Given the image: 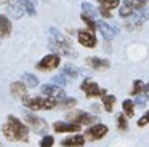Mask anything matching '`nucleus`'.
<instances>
[{"mask_svg":"<svg viewBox=\"0 0 149 147\" xmlns=\"http://www.w3.org/2000/svg\"><path fill=\"white\" fill-rule=\"evenodd\" d=\"M53 146H55V137L52 134H45L40 139V147H53Z\"/></svg>","mask_w":149,"mask_h":147,"instance_id":"30","label":"nucleus"},{"mask_svg":"<svg viewBox=\"0 0 149 147\" xmlns=\"http://www.w3.org/2000/svg\"><path fill=\"white\" fill-rule=\"evenodd\" d=\"M101 99H103L104 110H106V112H112L114 104H116V96H114V94H104Z\"/></svg>","mask_w":149,"mask_h":147,"instance_id":"23","label":"nucleus"},{"mask_svg":"<svg viewBox=\"0 0 149 147\" xmlns=\"http://www.w3.org/2000/svg\"><path fill=\"white\" fill-rule=\"evenodd\" d=\"M21 101L31 110H50V109H55L58 105V101L47 98V96H27L26 94L24 98H21Z\"/></svg>","mask_w":149,"mask_h":147,"instance_id":"1","label":"nucleus"},{"mask_svg":"<svg viewBox=\"0 0 149 147\" xmlns=\"http://www.w3.org/2000/svg\"><path fill=\"white\" fill-rule=\"evenodd\" d=\"M52 83H56V86H63V85H66V83H68V78H66V77L61 74V75H56V77H53Z\"/></svg>","mask_w":149,"mask_h":147,"instance_id":"31","label":"nucleus"},{"mask_svg":"<svg viewBox=\"0 0 149 147\" xmlns=\"http://www.w3.org/2000/svg\"><path fill=\"white\" fill-rule=\"evenodd\" d=\"M133 11H135V8H133V5H132L130 0H125L122 5H119V15L122 16V18H128V16H132Z\"/></svg>","mask_w":149,"mask_h":147,"instance_id":"18","label":"nucleus"},{"mask_svg":"<svg viewBox=\"0 0 149 147\" xmlns=\"http://www.w3.org/2000/svg\"><path fill=\"white\" fill-rule=\"evenodd\" d=\"M53 130L55 133H77L80 130V125L75 123V121H55L53 123Z\"/></svg>","mask_w":149,"mask_h":147,"instance_id":"10","label":"nucleus"},{"mask_svg":"<svg viewBox=\"0 0 149 147\" xmlns=\"http://www.w3.org/2000/svg\"><path fill=\"white\" fill-rule=\"evenodd\" d=\"M136 125H138L139 128H141V126H148V125H149V110L146 112V114L143 115L138 121H136Z\"/></svg>","mask_w":149,"mask_h":147,"instance_id":"32","label":"nucleus"},{"mask_svg":"<svg viewBox=\"0 0 149 147\" xmlns=\"http://www.w3.org/2000/svg\"><path fill=\"white\" fill-rule=\"evenodd\" d=\"M82 89L85 91V96H87L88 99L90 98H103V96L106 94V89L104 88L101 89L96 82H90V80H85V82L82 83Z\"/></svg>","mask_w":149,"mask_h":147,"instance_id":"8","label":"nucleus"},{"mask_svg":"<svg viewBox=\"0 0 149 147\" xmlns=\"http://www.w3.org/2000/svg\"><path fill=\"white\" fill-rule=\"evenodd\" d=\"M87 64L91 67L93 70H103V69H109L111 62L107 59H103V58H98V56H90L87 58Z\"/></svg>","mask_w":149,"mask_h":147,"instance_id":"11","label":"nucleus"},{"mask_svg":"<svg viewBox=\"0 0 149 147\" xmlns=\"http://www.w3.org/2000/svg\"><path fill=\"white\" fill-rule=\"evenodd\" d=\"M107 133H109L107 125L95 123V125H91V126L87 128V131H85V139H88V141H100V139H103Z\"/></svg>","mask_w":149,"mask_h":147,"instance_id":"4","label":"nucleus"},{"mask_svg":"<svg viewBox=\"0 0 149 147\" xmlns=\"http://www.w3.org/2000/svg\"><path fill=\"white\" fill-rule=\"evenodd\" d=\"M21 82L26 85V88H36L37 85H39V78H37L34 74H29V72H26V74H23V80Z\"/></svg>","mask_w":149,"mask_h":147,"instance_id":"19","label":"nucleus"},{"mask_svg":"<svg viewBox=\"0 0 149 147\" xmlns=\"http://www.w3.org/2000/svg\"><path fill=\"white\" fill-rule=\"evenodd\" d=\"M96 29L101 32V35H103L106 40H112V38L116 37V31H114L109 24H106V22H103V21L96 22Z\"/></svg>","mask_w":149,"mask_h":147,"instance_id":"15","label":"nucleus"},{"mask_svg":"<svg viewBox=\"0 0 149 147\" xmlns=\"http://www.w3.org/2000/svg\"><path fill=\"white\" fill-rule=\"evenodd\" d=\"M143 96H144V98L149 101V83H146L144 88H143Z\"/></svg>","mask_w":149,"mask_h":147,"instance_id":"35","label":"nucleus"},{"mask_svg":"<svg viewBox=\"0 0 149 147\" xmlns=\"http://www.w3.org/2000/svg\"><path fill=\"white\" fill-rule=\"evenodd\" d=\"M100 2V6L107 10H114V8H119L120 5V0H98Z\"/></svg>","mask_w":149,"mask_h":147,"instance_id":"27","label":"nucleus"},{"mask_svg":"<svg viewBox=\"0 0 149 147\" xmlns=\"http://www.w3.org/2000/svg\"><path fill=\"white\" fill-rule=\"evenodd\" d=\"M10 91H11V96H13V98L21 99V98L26 96L27 88L23 82H13V83H10Z\"/></svg>","mask_w":149,"mask_h":147,"instance_id":"14","label":"nucleus"},{"mask_svg":"<svg viewBox=\"0 0 149 147\" xmlns=\"http://www.w3.org/2000/svg\"><path fill=\"white\" fill-rule=\"evenodd\" d=\"M24 121H26V126L31 128L36 134H47L48 131V125L43 118L37 117V115L31 114V112H24Z\"/></svg>","mask_w":149,"mask_h":147,"instance_id":"3","label":"nucleus"},{"mask_svg":"<svg viewBox=\"0 0 149 147\" xmlns=\"http://www.w3.org/2000/svg\"><path fill=\"white\" fill-rule=\"evenodd\" d=\"M80 18H82V21H84L85 24H87L88 31H91V32H93L95 29H96V22H95V19H93V18H90V16L84 15V13H82V15H80Z\"/></svg>","mask_w":149,"mask_h":147,"instance_id":"29","label":"nucleus"},{"mask_svg":"<svg viewBox=\"0 0 149 147\" xmlns=\"http://www.w3.org/2000/svg\"><path fill=\"white\" fill-rule=\"evenodd\" d=\"M79 69L77 67H74L72 64H66L64 67H63V75L66 77V78H77L79 77Z\"/></svg>","mask_w":149,"mask_h":147,"instance_id":"21","label":"nucleus"},{"mask_svg":"<svg viewBox=\"0 0 149 147\" xmlns=\"http://www.w3.org/2000/svg\"><path fill=\"white\" fill-rule=\"evenodd\" d=\"M7 8H8V13L11 15V18H13V19H21L24 16V10H23V6L19 5V2L10 3Z\"/></svg>","mask_w":149,"mask_h":147,"instance_id":"16","label":"nucleus"},{"mask_svg":"<svg viewBox=\"0 0 149 147\" xmlns=\"http://www.w3.org/2000/svg\"><path fill=\"white\" fill-rule=\"evenodd\" d=\"M91 110H93V112H100L101 109H100V105H96V104H95V105H91Z\"/></svg>","mask_w":149,"mask_h":147,"instance_id":"36","label":"nucleus"},{"mask_svg":"<svg viewBox=\"0 0 149 147\" xmlns=\"http://www.w3.org/2000/svg\"><path fill=\"white\" fill-rule=\"evenodd\" d=\"M2 133L5 134V137H7L8 141H19V136L16 134V131L11 128V125L8 123H5V125H2Z\"/></svg>","mask_w":149,"mask_h":147,"instance_id":"20","label":"nucleus"},{"mask_svg":"<svg viewBox=\"0 0 149 147\" xmlns=\"http://www.w3.org/2000/svg\"><path fill=\"white\" fill-rule=\"evenodd\" d=\"M143 88H144V82L143 80H135L133 82V86H132V91H130V94L132 96H138L143 93Z\"/></svg>","mask_w":149,"mask_h":147,"instance_id":"26","label":"nucleus"},{"mask_svg":"<svg viewBox=\"0 0 149 147\" xmlns=\"http://www.w3.org/2000/svg\"><path fill=\"white\" fill-rule=\"evenodd\" d=\"M82 10H84V15H87V16H90V18H96L98 16V13H96V10L93 8V6L90 5V3H87V2H84L82 3Z\"/></svg>","mask_w":149,"mask_h":147,"instance_id":"28","label":"nucleus"},{"mask_svg":"<svg viewBox=\"0 0 149 147\" xmlns=\"http://www.w3.org/2000/svg\"><path fill=\"white\" fill-rule=\"evenodd\" d=\"M75 105H77V99L75 98H68V96H66L64 99H61V101L58 102L56 107H59V109H74Z\"/></svg>","mask_w":149,"mask_h":147,"instance_id":"24","label":"nucleus"},{"mask_svg":"<svg viewBox=\"0 0 149 147\" xmlns=\"http://www.w3.org/2000/svg\"><path fill=\"white\" fill-rule=\"evenodd\" d=\"M146 101H148V99H146L144 96H141V94L136 96V104H138V105H144V104H146Z\"/></svg>","mask_w":149,"mask_h":147,"instance_id":"34","label":"nucleus"},{"mask_svg":"<svg viewBox=\"0 0 149 147\" xmlns=\"http://www.w3.org/2000/svg\"><path fill=\"white\" fill-rule=\"evenodd\" d=\"M11 19H8V16L0 15V38H7L11 34Z\"/></svg>","mask_w":149,"mask_h":147,"instance_id":"13","label":"nucleus"},{"mask_svg":"<svg viewBox=\"0 0 149 147\" xmlns=\"http://www.w3.org/2000/svg\"><path fill=\"white\" fill-rule=\"evenodd\" d=\"M100 15L101 16H104V18H112V13H111V10H107V8H103V6H100Z\"/></svg>","mask_w":149,"mask_h":147,"instance_id":"33","label":"nucleus"},{"mask_svg":"<svg viewBox=\"0 0 149 147\" xmlns=\"http://www.w3.org/2000/svg\"><path fill=\"white\" fill-rule=\"evenodd\" d=\"M8 123H10L11 128L16 131V134L19 136V141H23V142H27V141H29V136H27L29 128L26 126V123H23V121L18 117H15V115H8Z\"/></svg>","mask_w":149,"mask_h":147,"instance_id":"6","label":"nucleus"},{"mask_svg":"<svg viewBox=\"0 0 149 147\" xmlns=\"http://www.w3.org/2000/svg\"><path fill=\"white\" fill-rule=\"evenodd\" d=\"M19 2V5L23 6L24 10V15H29V16H36V5H34L31 0H18Z\"/></svg>","mask_w":149,"mask_h":147,"instance_id":"22","label":"nucleus"},{"mask_svg":"<svg viewBox=\"0 0 149 147\" xmlns=\"http://www.w3.org/2000/svg\"><path fill=\"white\" fill-rule=\"evenodd\" d=\"M59 64H61V56L56 53H50L42 58V61L37 64V69L43 70V72H48V70H53L56 67H59Z\"/></svg>","mask_w":149,"mask_h":147,"instance_id":"5","label":"nucleus"},{"mask_svg":"<svg viewBox=\"0 0 149 147\" xmlns=\"http://www.w3.org/2000/svg\"><path fill=\"white\" fill-rule=\"evenodd\" d=\"M50 48L56 51V54H69L72 56L74 51L71 48L69 40L58 31V29H50Z\"/></svg>","mask_w":149,"mask_h":147,"instance_id":"2","label":"nucleus"},{"mask_svg":"<svg viewBox=\"0 0 149 147\" xmlns=\"http://www.w3.org/2000/svg\"><path fill=\"white\" fill-rule=\"evenodd\" d=\"M40 91H42V96H47V98H52L55 99V101H61V99L66 98V91L61 88V86H56V85H43L42 88H40Z\"/></svg>","mask_w":149,"mask_h":147,"instance_id":"7","label":"nucleus"},{"mask_svg":"<svg viewBox=\"0 0 149 147\" xmlns=\"http://www.w3.org/2000/svg\"><path fill=\"white\" fill-rule=\"evenodd\" d=\"M122 114L125 115L127 118H132L135 115V102L132 99H125L122 102Z\"/></svg>","mask_w":149,"mask_h":147,"instance_id":"17","label":"nucleus"},{"mask_svg":"<svg viewBox=\"0 0 149 147\" xmlns=\"http://www.w3.org/2000/svg\"><path fill=\"white\" fill-rule=\"evenodd\" d=\"M77 38H79V43H80L82 46H85V48H95V46H96V43H98L95 34L91 31H88V29L79 31Z\"/></svg>","mask_w":149,"mask_h":147,"instance_id":"9","label":"nucleus"},{"mask_svg":"<svg viewBox=\"0 0 149 147\" xmlns=\"http://www.w3.org/2000/svg\"><path fill=\"white\" fill-rule=\"evenodd\" d=\"M85 144V136L82 134H71L69 137L61 141L63 147H84Z\"/></svg>","mask_w":149,"mask_h":147,"instance_id":"12","label":"nucleus"},{"mask_svg":"<svg viewBox=\"0 0 149 147\" xmlns=\"http://www.w3.org/2000/svg\"><path fill=\"white\" fill-rule=\"evenodd\" d=\"M117 128L120 131H127L128 130V118L125 117L123 114H117Z\"/></svg>","mask_w":149,"mask_h":147,"instance_id":"25","label":"nucleus"}]
</instances>
